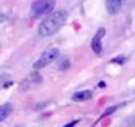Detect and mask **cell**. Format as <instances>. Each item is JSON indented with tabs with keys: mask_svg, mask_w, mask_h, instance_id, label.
<instances>
[{
	"mask_svg": "<svg viewBox=\"0 0 135 127\" xmlns=\"http://www.w3.org/2000/svg\"><path fill=\"white\" fill-rule=\"evenodd\" d=\"M105 35H106V29L105 28H99L97 31L95 36L91 40V49L97 54H101L102 53V38L105 37Z\"/></svg>",
	"mask_w": 135,
	"mask_h": 127,
	"instance_id": "obj_4",
	"label": "cell"
},
{
	"mask_svg": "<svg viewBox=\"0 0 135 127\" xmlns=\"http://www.w3.org/2000/svg\"><path fill=\"white\" fill-rule=\"evenodd\" d=\"M57 68H58V70H68L70 68V60L68 58V57H62L60 61H58V64H57Z\"/></svg>",
	"mask_w": 135,
	"mask_h": 127,
	"instance_id": "obj_9",
	"label": "cell"
},
{
	"mask_svg": "<svg viewBox=\"0 0 135 127\" xmlns=\"http://www.w3.org/2000/svg\"><path fill=\"white\" fill-rule=\"evenodd\" d=\"M58 56H60V50H58L57 48H50V49L45 50V52L40 56V58L33 64V68H35L36 70L42 69V68L48 66L49 64H52L53 61H56V60L58 58Z\"/></svg>",
	"mask_w": 135,
	"mask_h": 127,
	"instance_id": "obj_3",
	"label": "cell"
},
{
	"mask_svg": "<svg viewBox=\"0 0 135 127\" xmlns=\"http://www.w3.org/2000/svg\"><path fill=\"white\" fill-rule=\"evenodd\" d=\"M42 82V77L37 73V72H33V73H31V76L23 82V85L20 86V89L21 90H27V89H29L32 85H38V84H41Z\"/></svg>",
	"mask_w": 135,
	"mask_h": 127,
	"instance_id": "obj_6",
	"label": "cell"
},
{
	"mask_svg": "<svg viewBox=\"0 0 135 127\" xmlns=\"http://www.w3.org/2000/svg\"><path fill=\"white\" fill-rule=\"evenodd\" d=\"M119 107H120V105H115V106H111V107H109V109H107V110H106V111L102 114V116H101V118H106V116H109L110 114H113L114 111H117Z\"/></svg>",
	"mask_w": 135,
	"mask_h": 127,
	"instance_id": "obj_10",
	"label": "cell"
},
{
	"mask_svg": "<svg viewBox=\"0 0 135 127\" xmlns=\"http://www.w3.org/2000/svg\"><path fill=\"white\" fill-rule=\"evenodd\" d=\"M11 85H12V82H6V84H4V87H9Z\"/></svg>",
	"mask_w": 135,
	"mask_h": 127,
	"instance_id": "obj_14",
	"label": "cell"
},
{
	"mask_svg": "<svg viewBox=\"0 0 135 127\" xmlns=\"http://www.w3.org/2000/svg\"><path fill=\"white\" fill-rule=\"evenodd\" d=\"M78 123V120H73V122H70V123H68V124H65L64 127H74L76 124Z\"/></svg>",
	"mask_w": 135,
	"mask_h": 127,
	"instance_id": "obj_12",
	"label": "cell"
},
{
	"mask_svg": "<svg viewBox=\"0 0 135 127\" xmlns=\"http://www.w3.org/2000/svg\"><path fill=\"white\" fill-rule=\"evenodd\" d=\"M93 97V93L90 90H82V91H77L73 94L72 99L76 102H84V101H89Z\"/></svg>",
	"mask_w": 135,
	"mask_h": 127,
	"instance_id": "obj_7",
	"label": "cell"
},
{
	"mask_svg": "<svg viewBox=\"0 0 135 127\" xmlns=\"http://www.w3.org/2000/svg\"><path fill=\"white\" fill-rule=\"evenodd\" d=\"M124 61H126V58L124 57H117V58H113L111 60V62H117V64H119V65H123V64H124Z\"/></svg>",
	"mask_w": 135,
	"mask_h": 127,
	"instance_id": "obj_11",
	"label": "cell"
},
{
	"mask_svg": "<svg viewBox=\"0 0 135 127\" xmlns=\"http://www.w3.org/2000/svg\"><path fill=\"white\" fill-rule=\"evenodd\" d=\"M56 7V0H36L31 7V16L40 17L53 12Z\"/></svg>",
	"mask_w": 135,
	"mask_h": 127,
	"instance_id": "obj_2",
	"label": "cell"
},
{
	"mask_svg": "<svg viewBox=\"0 0 135 127\" xmlns=\"http://www.w3.org/2000/svg\"><path fill=\"white\" fill-rule=\"evenodd\" d=\"M126 3L127 0H106V9L110 15H115L122 9Z\"/></svg>",
	"mask_w": 135,
	"mask_h": 127,
	"instance_id": "obj_5",
	"label": "cell"
},
{
	"mask_svg": "<svg viewBox=\"0 0 135 127\" xmlns=\"http://www.w3.org/2000/svg\"><path fill=\"white\" fill-rule=\"evenodd\" d=\"M68 20V12L66 11H56L52 15H49L40 25H38V35L41 37H49L57 33L64 24Z\"/></svg>",
	"mask_w": 135,
	"mask_h": 127,
	"instance_id": "obj_1",
	"label": "cell"
},
{
	"mask_svg": "<svg viewBox=\"0 0 135 127\" xmlns=\"http://www.w3.org/2000/svg\"><path fill=\"white\" fill-rule=\"evenodd\" d=\"M6 20H7V16H6V15H0V24L4 23Z\"/></svg>",
	"mask_w": 135,
	"mask_h": 127,
	"instance_id": "obj_13",
	"label": "cell"
},
{
	"mask_svg": "<svg viewBox=\"0 0 135 127\" xmlns=\"http://www.w3.org/2000/svg\"><path fill=\"white\" fill-rule=\"evenodd\" d=\"M12 110H13V107H12L11 103H4L3 106H0V122L6 120L11 115Z\"/></svg>",
	"mask_w": 135,
	"mask_h": 127,
	"instance_id": "obj_8",
	"label": "cell"
},
{
	"mask_svg": "<svg viewBox=\"0 0 135 127\" xmlns=\"http://www.w3.org/2000/svg\"><path fill=\"white\" fill-rule=\"evenodd\" d=\"M105 86H106V85H105V82H103V81H102V82H99V87H105Z\"/></svg>",
	"mask_w": 135,
	"mask_h": 127,
	"instance_id": "obj_15",
	"label": "cell"
}]
</instances>
